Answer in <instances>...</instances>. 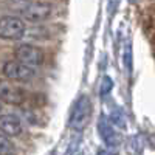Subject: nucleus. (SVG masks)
<instances>
[{
  "label": "nucleus",
  "mask_w": 155,
  "mask_h": 155,
  "mask_svg": "<svg viewBox=\"0 0 155 155\" xmlns=\"http://www.w3.org/2000/svg\"><path fill=\"white\" fill-rule=\"evenodd\" d=\"M90 118H92V104H90V99H88V96H81L76 101V104L71 110L70 126L73 130L81 132L87 127Z\"/></svg>",
  "instance_id": "obj_1"
},
{
  "label": "nucleus",
  "mask_w": 155,
  "mask_h": 155,
  "mask_svg": "<svg viewBox=\"0 0 155 155\" xmlns=\"http://www.w3.org/2000/svg\"><path fill=\"white\" fill-rule=\"evenodd\" d=\"M25 22L20 17L5 16L0 19V39L3 41H16L25 34Z\"/></svg>",
  "instance_id": "obj_2"
},
{
  "label": "nucleus",
  "mask_w": 155,
  "mask_h": 155,
  "mask_svg": "<svg viewBox=\"0 0 155 155\" xmlns=\"http://www.w3.org/2000/svg\"><path fill=\"white\" fill-rule=\"evenodd\" d=\"M3 74L9 81H17V82H30L34 78V68L25 65L19 61H8L3 65Z\"/></svg>",
  "instance_id": "obj_3"
},
{
  "label": "nucleus",
  "mask_w": 155,
  "mask_h": 155,
  "mask_svg": "<svg viewBox=\"0 0 155 155\" xmlns=\"http://www.w3.org/2000/svg\"><path fill=\"white\" fill-rule=\"evenodd\" d=\"M14 58H16V61L25 64V65H28L31 68L39 67L44 62L42 50L34 45H30V44H23V45L17 47L14 50Z\"/></svg>",
  "instance_id": "obj_4"
},
{
  "label": "nucleus",
  "mask_w": 155,
  "mask_h": 155,
  "mask_svg": "<svg viewBox=\"0 0 155 155\" xmlns=\"http://www.w3.org/2000/svg\"><path fill=\"white\" fill-rule=\"evenodd\" d=\"M51 14V5L45 3V2H34L27 5L22 9V20H28L33 23H39L44 22L50 17Z\"/></svg>",
  "instance_id": "obj_5"
},
{
  "label": "nucleus",
  "mask_w": 155,
  "mask_h": 155,
  "mask_svg": "<svg viewBox=\"0 0 155 155\" xmlns=\"http://www.w3.org/2000/svg\"><path fill=\"white\" fill-rule=\"evenodd\" d=\"M25 93L23 90L14 85L9 79H0V101L6 102V104L19 106L23 102Z\"/></svg>",
  "instance_id": "obj_6"
},
{
  "label": "nucleus",
  "mask_w": 155,
  "mask_h": 155,
  "mask_svg": "<svg viewBox=\"0 0 155 155\" xmlns=\"http://www.w3.org/2000/svg\"><path fill=\"white\" fill-rule=\"evenodd\" d=\"M0 132L5 137H17L22 134V121L16 115H2L0 116Z\"/></svg>",
  "instance_id": "obj_7"
},
{
  "label": "nucleus",
  "mask_w": 155,
  "mask_h": 155,
  "mask_svg": "<svg viewBox=\"0 0 155 155\" xmlns=\"http://www.w3.org/2000/svg\"><path fill=\"white\" fill-rule=\"evenodd\" d=\"M98 129H99V135H101L102 140H104L106 144H109V146H118V144H120L121 137L115 132V129H113V126L109 123V120L101 118Z\"/></svg>",
  "instance_id": "obj_8"
},
{
  "label": "nucleus",
  "mask_w": 155,
  "mask_h": 155,
  "mask_svg": "<svg viewBox=\"0 0 155 155\" xmlns=\"http://www.w3.org/2000/svg\"><path fill=\"white\" fill-rule=\"evenodd\" d=\"M14 153V146L3 135H0V155H12Z\"/></svg>",
  "instance_id": "obj_9"
},
{
  "label": "nucleus",
  "mask_w": 155,
  "mask_h": 155,
  "mask_svg": "<svg viewBox=\"0 0 155 155\" xmlns=\"http://www.w3.org/2000/svg\"><path fill=\"white\" fill-rule=\"evenodd\" d=\"M98 155H113L112 152H109V150H99L98 152Z\"/></svg>",
  "instance_id": "obj_10"
},
{
  "label": "nucleus",
  "mask_w": 155,
  "mask_h": 155,
  "mask_svg": "<svg viewBox=\"0 0 155 155\" xmlns=\"http://www.w3.org/2000/svg\"><path fill=\"white\" fill-rule=\"evenodd\" d=\"M14 2H25V0H14Z\"/></svg>",
  "instance_id": "obj_11"
},
{
  "label": "nucleus",
  "mask_w": 155,
  "mask_h": 155,
  "mask_svg": "<svg viewBox=\"0 0 155 155\" xmlns=\"http://www.w3.org/2000/svg\"><path fill=\"white\" fill-rule=\"evenodd\" d=\"M0 110H2V104H0Z\"/></svg>",
  "instance_id": "obj_12"
}]
</instances>
